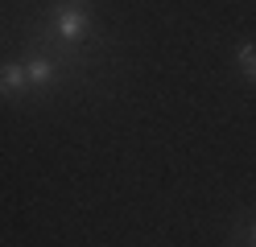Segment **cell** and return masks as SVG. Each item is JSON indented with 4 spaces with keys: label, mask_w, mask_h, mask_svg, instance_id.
<instances>
[{
    "label": "cell",
    "mask_w": 256,
    "mask_h": 247,
    "mask_svg": "<svg viewBox=\"0 0 256 247\" xmlns=\"http://www.w3.org/2000/svg\"><path fill=\"white\" fill-rule=\"evenodd\" d=\"M25 74H29V87H46L54 78V62L50 58H29L25 62Z\"/></svg>",
    "instance_id": "obj_3"
},
{
    "label": "cell",
    "mask_w": 256,
    "mask_h": 247,
    "mask_svg": "<svg viewBox=\"0 0 256 247\" xmlns=\"http://www.w3.org/2000/svg\"><path fill=\"white\" fill-rule=\"evenodd\" d=\"M236 62H240V70H244V78L256 82V45H252V41L236 49Z\"/></svg>",
    "instance_id": "obj_4"
},
{
    "label": "cell",
    "mask_w": 256,
    "mask_h": 247,
    "mask_svg": "<svg viewBox=\"0 0 256 247\" xmlns=\"http://www.w3.org/2000/svg\"><path fill=\"white\" fill-rule=\"evenodd\" d=\"M50 25H54V37L62 41H87L91 37V0H58L50 8Z\"/></svg>",
    "instance_id": "obj_1"
},
{
    "label": "cell",
    "mask_w": 256,
    "mask_h": 247,
    "mask_svg": "<svg viewBox=\"0 0 256 247\" xmlns=\"http://www.w3.org/2000/svg\"><path fill=\"white\" fill-rule=\"evenodd\" d=\"M248 239H252V243H256V223H248Z\"/></svg>",
    "instance_id": "obj_5"
},
{
    "label": "cell",
    "mask_w": 256,
    "mask_h": 247,
    "mask_svg": "<svg viewBox=\"0 0 256 247\" xmlns=\"http://www.w3.org/2000/svg\"><path fill=\"white\" fill-rule=\"evenodd\" d=\"M252 247H256V243H252Z\"/></svg>",
    "instance_id": "obj_6"
},
{
    "label": "cell",
    "mask_w": 256,
    "mask_h": 247,
    "mask_svg": "<svg viewBox=\"0 0 256 247\" xmlns=\"http://www.w3.org/2000/svg\"><path fill=\"white\" fill-rule=\"evenodd\" d=\"M29 91V74H25V62H8L0 66V95L4 99H17Z\"/></svg>",
    "instance_id": "obj_2"
}]
</instances>
